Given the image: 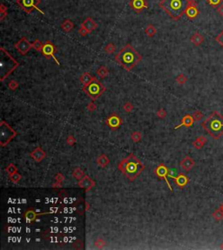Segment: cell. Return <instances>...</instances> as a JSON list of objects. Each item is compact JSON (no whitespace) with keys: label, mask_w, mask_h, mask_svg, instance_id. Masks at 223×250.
<instances>
[{"label":"cell","mask_w":223,"mask_h":250,"mask_svg":"<svg viewBox=\"0 0 223 250\" xmlns=\"http://www.w3.org/2000/svg\"><path fill=\"white\" fill-rule=\"evenodd\" d=\"M114 60L122 68L127 72H130L142 60V56L135 50L130 44H126L125 46L117 53Z\"/></svg>","instance_id":"obj_1"},{"label":"cell","mask_w":223,"mask_h":250,"mask_svg":"<svg viewBox=\"0 0 223 250\" xmlns=\"http://www.w3.org/2000/svg\"><path fill=\"white\" fill-rule=\"evenodd\" d=\"M118 168L130 181H133L145 169V165L133 153H131L119 163Z\"/></svg>","instance_id":"obj_2"},{"label":"cell","mask_w":223,"mask_h":250,"mask_svg":"<svg viewBox=\"0 0 223 250\" xmlns=\"http://www.w3.org/2000/svg\"><path fill=\"white\" fill-rule=\"evenodd\" d=\"M201 127L215 140H219L223 135V116L214 111L201 123Z\"/></svg>","instance_id":"obj_3"},{"label":"cell","mask_w":223,"mask_h":250,"mask_svg":"<svg viewBox=\"0 0 223 250\" xmlns=\"http://www.w3.org/2000/svg\"><path fill=\"white\" fill-rule=\"evenodd\" d=\"M189 0H160L159 6L174 20H179L184 14Z\"/></svg>","instance_id":"obj_4"},{"label":"cell","mask_w":223,"mask_h":250,"mask_svg":"<svg viewBox=\"0 0 223 250\" xmlns=\"http://www.w3.org/2000/svg\"><path fill=\"white\" fill-rule=\"evenodd\" d=\"M18 66H19V63L17 60H15L4 47H1L0 49V80L4 81Z\"/></svg>","instance_id":"obj_5"},{"label":"cell","mask_w":223,"mask_h":250,"mask_svg":"<svg viewBox=\"0 0 223 250\" xmlns=\"http://www.w3.org/2000/svg\"><path fill=\"white\" fill-rule=\"evenodd\" d=\"M105 87L101 84L99 80H98L96 78L93 77V79L88 85H83L82 91L86 94L93 101L97 100L102 94L105 93Z\"/></svg>","instance_id":"obj_6"},{"label":"cell","mask_w":223,"mask_h":250,"mask_svg":"<svg viewBox=\"0 0 223 250\" xmlns=\"http://www.w3.org/2000/svg\"><path fill=\"white\" fill-rule=\"evenodd\" d=\"M17 135V132L11 127L7 122L2 120L0 122V145L5 147Z\"/></svg>","instance_id":"obj_7"},{"label":"cell","mask_w":223,"mask_h":250,"mask_svg":"<svg viewBox=\"0 0 223 250\" xmlns=\"http://www.w3.org/2000/svg\"><path fill=\"white\" fill-rule=\"evenodd\" d=\"M41 3L40 0H17V5L26 13H31L33 10H37L38 12L45 15L42 10L38 8V4Z\"/></svg>","instance_id":"obj_8"},{"label":"cell","mask_w":223,"mask_h":250,"mask_svg":"<svg viewBox=\"0 0 223 250\" xmlns=\"http://www.w3.org/2000/svg\"><path fill=\"white\" fill-rule=\"evenodd\" d=\"M55 51H57V48L55 47V46L51 42L50 40H47L46 42L44 43V46L42 48V54L47 60H50V59H53L56 61V63L58 65H59V61L57 60V58L55 57Z\"/></svg>","instance_id":"obj_9"},{"label":"cell","mask_w":223,"mask_h":250,"mask_svg":"<svg viewBox=\"0 0 223 250\" xmlns=\"http://www.w3.org/2000/svg\"><path fill=\"white\" fill-rule=\"evenodd\" d=\"M200 14V10H199L198 4L195 0H189L188 4L186 9L185 15L190 20H194L197 18Z\"/></svg>","instance_id":"obj_10"},{"label":"cell","mask_w":223,"mask_h":250,"mask_svg":"<svg viewBox=\"0 0 223 250\" xmlns=\"http://www.w3.org/2000/svg\"><path fill=\"white\" fill-rule=\"evenodd\" d=\"M15 48L17 51L22 54V55H26L28 51L32 48V44L29 42V40L25 37H23L21 39H19L16 44H15Z\"/></svg>","instance_id":"obj_11"},{"label":"cell","mask_w":223,"mask_h":250,"mask_svg":"<svg viewBox=\"0 0 223 250\" xmlns=\"http://www.w3.org/2000/svg\"><path fill=\"white\" fill-rule=\"evenodd\" d=\"M105 124L108 126L110 129L112 130H118L119 127L122 126L123 124V120L122 119L117 115L116 113H112L110 115L108 118H106L105 120Z\"/></svg>","instance_id":"obj_12"},{"label":"cell","mask_w":223,"mask_h":250,"mask_svg":"<svg viewBox=\"0 0 223 250\" xmlns=\"http://www.w3.org/2000/svg\"><path fill=\"white\" fill-rule=\"evenodd\" d=\"M154 174L157 175V177H158V178L164 179L166 183H167V186H168L169 189H170L171 191H173L172 186L170 185L168 180H167V177H168V174H169V169L167 166H165L164 164H160V165H159L158 166H157V167H156L155 170H154Z\"/></svg>","instance_id":"obj_13"},{"label":"cell","mask_w":223,"mask_h":250,"mask_svg":"<svg viewBox=\"0 0 223 250\" xmlns=\"http://www.w3.org/2000/svg\"><path fill=\"white\" fill-rule=\"evenodd\" d=\"M129 5L132 10L136 13H140L144 10L148 8V3L147 0H130Z\"/></svg>","instance_id":"obj_14"},{"label":"cell","mask_w":223,"mask_h":250,"mask_svg":"<svg viewBox=\"0 0 223 250\" xmlns=\"http://www.w3.org/2000/svg\"><path fill=\"white\" fill-rule=\"evenodd\" d=\"M95 185H96L95 181L91 177H89L88 175H86V174L80 180H79V183H78V186L80 188L85 189V191L91 190L92 188L95 187Z\"/></svg>","instance_id":"obj_15"},{"label":"cell","mask_w":223,"mask_h":250,"mask_svg":"<svg viewBox=\"0 0 223 250\" xmlns=\"http://www.w3.org/2000/svg\"><path fill=\"white\" fill-rule=\"evenodd\" d=\"M168 177L173 179L177 187H179L180 188H184L189 183V178L186 174H182V173L179 174L178 176H173L171 174H168Z\"/></svg>","instance_id":"obj_16"},{"label":"cell","mask_w":223,"mask_h":250,"mask_svg":"<svg viewBox=\"0 0 223 250\" xmlns=\"http://www.w3.org/2000/svg\"><path fill=\"white\" fill-rule=\"evenodd\" d=\"M180 165H181V168L184 170L185 172H189L190 170L194 168V165H195V161L191 157L186 156L185 158L182 159Z\"/></svg>","instance_id":"obj_17"},{"label":"cell","mask_w":223,"mask_h":250,"mask_svg":"<svg viewBox=\"0 0 223 250\" xmlns=\"http://www.w3.org/2000/svg\"><path fill=\"white\" fill-rule=\"evenodd\" d=\"M30 156L32 157V159L34 160L36 162H40L46 158V153L40 147H38L37 148L34 149L33 151L30 153Z\"/></svg>","instance_id":"obj_18"},{"label":"cell","mask_w":223,"mask_h":250,"mask_svg":"<svg viewBox=\"0 0 223 250\" xmlns=\"http://www.w3.org/2000/svg\"><path fill=\"white\" fill-rule=\"evenodd\" d=\"M80 26H83L84 28H85L91 33V32H93V31H95L97 29L98 24L94 21V19H93V17H86L84 21L82 22V24H81Z\"/></svg>","instance_id":"obj_19"},{"label":"cell","mask_w":223,"mask_h":250,"mask_svg":"<svg viewBox=\"0 0 223 250\" xmlns=\"http://www.w3.org/2000/svg\"><path fill=\"white\" fill-rule=\"evenodd\" d=\"M194 119L193 117V115L190 114H186L182 119H181V123L180 125H178L177 127H174V129L176 130L178 128H180L181 127H191L193 125H194Z\"/></svg>","instance_id":"obj_20"},{"label":"cell","mask_w":223,"mask_h":250,"mask_svg":"<svg viewBox=\"0 0 223 250\" xmlns=\"http://www.w3.org/2000/svg\"><path fill=\"white\" fill-rule=\"evenodd\" d=\"M204 40H205V38L204 36L201 35L200 32H194L191 38H190V41L192 44H194L195 46H201L202 44L204 43Z\"/></svg>","instance_id":"obj_21"},{"label":"cell","mask_w":223,"mask_h":250,"mask_svg":"<svg viewBox=\"0 0 223 250\" xmlns=\"http://www.w3.org/2000/svg\"><path fill=\"white\" fill-rule=\"evenodd\" d=\"M206 142H207V139H206L205 136H200V137H198L193 142V146L194 147V148L200 150V149H201L205 146Z\"/></svg>","instance_id":"obj_22"},{"label":"cell","mask_w":223,"mask_h":250,"mask_svg":"<svg viewBox=\"0 0 223 250\" xmlns=\"http://www.w3.org/2000/svg\"><path fill=\"white\" fill-rule=\"evenodd\" d=\"M109 163H110L109 158L106 156L105 154H104V153H102V154H100L99 156L98 157L97 164L100 167H102V168H105V167H106V166H108Z\"/></svg>","instance_id":"obj_23"},{"label":"cell","mask_w":223,"mask_h":250,"mask_svg":"<svg viewBox=\"0 0 223 250\" xmlns=\"http://www.w3.org/2000/svg\"><path fill=\"white\" fill-rule=\"evenodd\" d=\"M60 27H61V29H62L64 31H65V32H70V31H72L73 30V28H74V24H73V22H72V20L66 19V20H65V21L60 25Z\"/></svg>","instance_id":"obj_24"},{"label":"cell","mask_w":223,"mask_h":250,"mask_svg":"<svg viewBox=\"0 0 223 250\" xmlns=\"http://www.w3.org/2000/svg\"><path fill=\"white\" fill-rule=\"evenodd\" d=\"M93 79V77L88 73V72H84L81 74V76L80 78V83L82 84L83 85H88L89 83Z\"/></svg>","instance_id":"obj_25"},{"label":"cell","mask_w":223,"mask_h":250,"mask_svg":"<svg viewBox=\"0 0 223 250\" xmlns=\"http://www.w3.org/2000/svg\"><path fill=\"white\" fill-rule=\"evenodd\" d=\"M38 215H39V214H37L33 209H29V210H27V211L25 213V214H24V216H25V219L28 220V222H30V223H32L33 220H36V218H37Z\"/></svg>","instance_id":"obj_26"},{"label":"cell","mask_w":223,"mask_h":250,"mask_svg":"<svg viewBox=\"0 0 223 250\" xmlns=\"http://www.w3.org/2000/svg\"><path fill=\"white\" fill-rule=\"evenodd\" d=\"M96 73H97L98 76L100 77L101 79H105V78L108 77V75H109V70L105 65H101L100 67L97 70Z\"/></svg>","instance_id":"obj_27"},{"label":"cell","mask_w":223,"mask_h":250,"mask_svg":"<svg viewBox=\"0 0 223 250\" xmlns=\"http://www.w3.org/2000/svg\"><path fill=\"white\" fill-rule=\"evenodd\" d=\"M156 33H157V29L155 28V26H153V25H148L145 29V34L149 38H153V36H155Z\"/></svg>","instance_id":"obj_28"},{"label":"cell","mask_w":223,"mask_h":250,"mask_svg":"<svg viewBox=\"0 0 223 250\" xmlns=\"http://www.w3.org/2000/svg\"><path fill=\"white\" fill-rule=\"evenodd\" d=\"M85 175V174L84 171L81 169L80 167H76L75 169L73 170V172H72V176H73L76 180H80L81 179L84 177Z\"/></svg>","instance_id":"obj_29"},{"label":"cell","mask_w":223,"mask_h":250,"mask_svg":"<svg viewBox=\"0 0 223 250\" xmlns=\"http://www.w3.org/2000/svg\"><path fill=\"white\" fill-rule=\"evenodd\" d=\"M104 51L107 54H114L115 51H116V46H115V45H114V43L110 42L104 47Z\"/></svg>","instance_id":"obj_30"},{"label":"cell","mask_w":223,"mask_h":250,"mask_svg":"<svg viewBox=\"0 0 223 250\" xmlns=\"http://www.w3.org/2000/svg\"><path fill=\"white\" fill-rule=\"evenodd\" d=\"M212 216L217 222H220L223 220V212L221 209H216L215 212L212 214Z\"/></svg>","instance_id":"obj_31"},{"label":"cell","mask_w":223,"mask_h":250,"mask_svg":"<svg viewBox=\"0 0 223 250\" xmlns=\"http://www.w3.org/2000/svg\"><path fill=\"white\" fill-rule=\"evenodd\" d=\"M187 80H188V79H187V77L186 76L185 74H180L175 79L176 83L179 84V85H184V84H186L187 82Z\"/></svg>","instance_id":"obj_32"},{"label":"cell","mask_w":223,"mask_h":250,"mask_svg":"<svg viewBox=\"0 0 223 250\" xmlns=\"http://www.w3.org/2000/svg\"><path fill=\"white\" fill-rule=\"evenodd\" d=\"M131 139L134 143H138V142H139L140 140H142V134L139 132H134L132 133Z\"/></svg>","instance_id":"obj_33"},{"label":"cell","mask_w":223,"mask_h":250,"mask_svg":"<svg viewBox=\"0 0 223 250\" xmlns=\"http://www.w3.org/2000/svg\"><path fill=\"white\" fill-rule=\"evenodd\" d=\"M44 44L39 39H35V41L32 43V48L37 51H41Z\"/></svg>","instance_id":"obj_34"},{"label":"cell","mask_w":223,"mask_h":250,"mask_svg":"<svg viewBox=\"0 0 223 250\" xmlns=\"http://www.w3.org/2000/svg\"><path fill=\"white\" fill-rule=\"evenodd\" d=\"M105 244H106V242L102 238H99L94 242V246H95V248H99V249H102L105 246Z\"/></svg>","instance_id":"obj_35"},{"label":"cell","mask_w":223,"mask_h":250,"mask_svg":"<svg viewBox=\"0 0 223 250\" xmlns=\"http://www.w3.org/2000/svg\"><path fill=\"white\" fill-rule=\"evenodd\" d=\"M206 4H208L213 8H217L221 4H222L223 0H206Z\"/></svg>","instance_id":"obj_36"},{"label":"cell","mask_w":223,"mask_h":250,"mask_svg":"<svg viewBox=\"0 0 223 250\" xmlns=\"http://www.w3.org/2000/svg\"><path fill=\"white\" fill-rule=\"evenodd\" d=\"M6 172H7V174H9V176L10 175H12V174H15V173H17V167L16 166L14 165V164H12V163H11V164H9L8 166H7V167H6Z\"/></svg>","instance_id":"obj_37"},{"label":"cell","mask_w":223,"mask_h":250,"mask_svg":"<svg viewBox=\"0 0 223 250\" xmlns=\"http://www.w3.org/2000/svg\"><path fill=\"white\" fill-rule=\"evenodd\" d=\"M9 177H10V180H11L13 183H18L20 181V180L22 179L21 174H19L17 172V173H15V174H12V175H10Z\"/></svg>","instance_id":"obj_38"},{"label":"cell","mask_w":223,"mask_h":250,"mask_svg":"<svg viewBox=\"0 0 223 250\" xmlns=\"http://www.w3.org/2000/svg\"><path fill=\"white\" fill-rule=\"evenodd\" d=\"M133 108H134V107H133V105L130 101L126 102L125 105L123 106V109H124V111L126 112V113H128L133 110Z\"/></svg>","instance_id":"obj_39"},{"label":"cell","mask_w":223,"mask_h":250,"mask_svg":"<svg viewBox=\"0 0 223 250\" xmlns=\"http://www.w3.org/2000/svg\"><path fill=\"white\" fill-rule=\"evenodd\" d=\"M193 117H194V121H200L201 119H203L204 114L202 113L201 111H195L194 113H193Z\"/></svg>","instance_id":"obj_40"},{"label":"cell","mask_w":223,"mask_h":250,"mask_svg":"<svg viewBox=\"0 0 223 250\" xmlns=\"http://www.w3.org/2000/svg\"><path fill=\"white\" fill-rule=\"evenodd\" d=\"M18 85H19V84H18V82H17L16 80H11L8 83L9 89H11L12 91L17 90V87H18Z\"/></svg>","instance_id":"obj_41"},{"label":"cell","mask_w":223,"mask_h":250,"mask_svg":"<svg viewBox=\"0 0 223 250\" xmlns=\"http://www.w3.org/2000/svg\"><path fill=\"white\" fill-rule=\"evenodd\" d=\"M65 175L61 174V173H58L57 175L55 176V180H56V182L60 183V184L63 183L64 181H65Z\"/></svg>","instance_id":"obj_42"},{"label":"cell","mask_w":223,"mask_h":250,"mask_svg":"<svg viewBox=\"0 0 223 250\" xmlns=\"http://www.w3.org/2000/svg\"><path fill=\"white\" fill-rule=\"evenodd\" d=\"M166 116H167V112H166L165 109L160 108V109L158 110V112H157V117H158L159 119H165Z\"/></svg>","instance_id":"obj_43"},{"label":"cell","mask_w":223,"mask_h":250,"mask_svg":"<svg viewBox=\"0 0 223 250\" xmlns=\"http://www.w3.org/2000/svg\"><path fill=\"white\" fill-rule=\"evenodd\" d=\"M215 40L216 42L218 43L219 45H221L223 47V30L221 31V32H220L216 37H215Z\"/></svg>","instance_id":"obj_44"},{"label":"cell","mask_w":223,"mask_h":250,"mask_svg":"<svg viewBox=\"0 0 223 250\" xmlns=\"http://www.w3.org/2000/svg\"><path fill=\"white\" fill-rule=\"evenodd\" d=\"M86 109H87L89 112L93 113V112H94V111H96V109H97V106H96V105H95L93 102H90L88 105H87V106H86Z\"/></svg>","instance_id":"obj_45"},{"label":"cell","mask_w":223,"mask_h":250,"mask_svg":"<svg viewBox=\"0 0 223 250\" xmlns=\"http://www.w3.org/2000/svg\"><path fill=\"white\" fill-rule=\"evenodd\" d=\"M66 143L69 146H73L76 143V139L74 138L73 135H70L67 137V140H66Z\"/></svg>","instance_id":"obj_46"},{"label":"cell","mask_w":223,"mask_h":250,"mask_svg":"<svg viewBox=\"0 0 223 250\" xmlns=\"http://www.w3.org/2000/svg\"><path fill=\"white\" fill-rule=\"evenodd\" d=\"M79 33H80V36H82V37H85L86 35L90 34V32H89L88 31L86 30L85 28H84L83 26H80V30H79Z\"/></svg>","instance_id":"obj_47"},{"label":"cell","mask_w":223,"mask_h":250,"mask_svg":"<svg viewBox=\"0 0 223 250\" xmlns=\"http://www.w3.org/2000/svg\"><path fill=\"white\" fill-rule=\"evenodd\" d=\"M216 12H217V13L219 14L221 17H223V4H221L220 6L217 7Z\"/></svg>","instance_id":"obj_48"},{"label":"cell","mask_w":223,"mask_h":250,"mask_svg":"<svg viewBox=\"0 0 223 250\" xmlns=\"http://www.w3.org/2000/svg\"><path fill=\"white\" fill-rule=\"evenodd\" d=\"M5 17H7V11L6 12H0V20L3 21Z\"/></svg>","instance_id":"obj_49"},{"label":"cell","mask_w":223,"mask_h":250,"mask_svg":"<svg viewBox=\"0 0 223 250\" xmlns=\"http://www.w3.org/2000/svg\"><path fill=\"white\" fill-rule=\"evenodd\" d=\"M52 187H56V188H61V184L60 183H58L55 181L54 184H52V186H51Z\"/></svg>","instance_id":"obj_50"},{"label":"cell","mask_w":223,"mask_h":250,"mask_svg":"<svg viewBox=\"0 0 223 250\" xmlns=\"http://www.w3.org/2000/svg\"><path fill=\"white\" fill-rule=\"evenodd\" d=\"M7 11V7H5L4 4H1V7H0V12H6Z\"/></svg>","instance_id":"obj_51"},{"label":"cell","mask_w":223,"mask_h":250,"mask_svg":"<svg viewBox=\"0 0 223 250\" xmlns=\"http://www.w3.org/2000/svg\"><path fill=\"white\" fill-rule=\"evenodd\" d=\"M89 209H90V205L88 202H85V211H88Z\"/></svg>","instance_id":"obj_52"},{"label":"cell","mask_w":223,"mask_h":250,"mask_svg":"<svg viewBox=\"0 0 223 250\" xmlns=\"http://www.w3.org/2000/svg\"><path fill=\"white\" fill-rule=\"evenodd\" d=\"M220 209H221V211L223 212V202L221 204V205H220Z\"/></svg>","instance_id":"obj_53"},{"label":"cell","mask_w":223,"mask_h":250,"mask_svg":"<svg viewBox=\"0 0 223 250\" xmlns=\"http://www.w3.org/2000/svg\"><path fill=\"white\" fill-rule=\"evenodd\" d=\"M220 248H221V249H223V242L221 243V246H220Z\"/></svg>","instance_id":"obj_54"}]
</instances>
